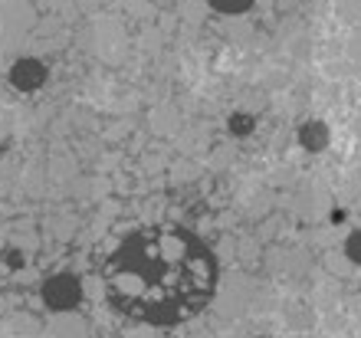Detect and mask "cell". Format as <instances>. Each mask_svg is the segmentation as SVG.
I'll return each instance as SVG.
<instances>
[{
  "label": "cell",
  "instance_id": "obj_1",
  "mask_svg": "<svg viewBox=\"0 0 361 338\" xmlns=\"http://www.w3.org/2000/svg\"><path fill=\"white\" fill-rule=\"evenodd\" d=\"M102 286L109 306L125 319L168 329L210 306L217 292V260L188 227H142L109 253Z\"/></svg>",
  "mask_w": 361,
  "mask_h": 338
},
{
  "label": "cell",
  "instance_id": "obj_2",
  "mask_svg": "<svg viewBox=\"0 0 361 338\" xmlns=\"http://www.w3.org/2000/svg\"><path fill=\"white\" fill-rule=\"evenodd\" d=\"M214 4H217V7H243L247 0H214Z\"/></svg>",
  "mask_w": 361,
  "mask_h": 338
}]
</instances>
